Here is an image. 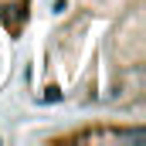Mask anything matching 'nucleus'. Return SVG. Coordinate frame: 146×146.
Returning <instances> with one entry per match:
<instances>
[{"label":"nucleus","mask_w":146,"mask_h":146,"mask_svg":"<svg viewBox=\"0 0 146 146\" xmlns=\"http://www.w3.org/2000/svg\"><path fill=\"white\" fill-rule=\"evenodd\" d=\"M146 0H68L34 54L41 106L143 109Z\"/></svg>","instance_id":"f257e3e1"},{"label":"nucleus","mask_w":146,"mask_h":146,"mask_svg":"<svg viewBox=\"0 0 146 146\" xmlns=\"http://www.w3.org/2000/svg\"><path fill=\"white\" fill-rule=\"evenodd\" d=\"M34 7H37V0H0V31L10 41H17L31 27Z\"/></svg>","instance_id":"f03ea898"},{"label":"nucleus","mask_w":146,"mask_h":146,"mask_svg":"<svg viewBox=\"0 0 146 146\" xmlns=\"http://www.w3.org/2000/svg\"><path fill=\"white\" fill-rule=\"evenodd\" d=\"M10 37L0 31V85H3V78H7V72H10Z\"/></svg>","instance_id":"7ed1b4c3"}]
</instances>
